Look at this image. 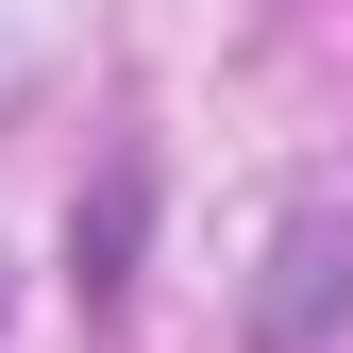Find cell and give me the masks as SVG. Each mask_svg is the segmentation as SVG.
<instances>
[{
    "instance_id": "cell-1",
    "label": "cell",
    "mask_w": 353,
    "mask_h": 353,
    "mask_svg": "<svg viewBox=\"0 0 353 353\" xmlns=\"http://www.w3.org/2000/svg\"><path fill=\"white\" fill-rule=\"evenodd\" d=\"M320 303H336V219H303V236H286V286H270V353L320 336Z\"/></svg>"
}]
</instances>
